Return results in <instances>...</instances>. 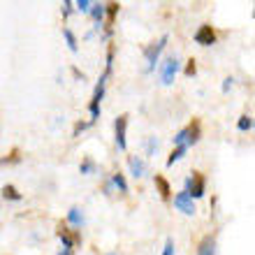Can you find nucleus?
I'll return each instance as SVG.
<instances>
[{
  "instance_id": "1",
  "label": "nucleus",
  "mask_w": 255,
  "mask_h": 255,
  "mask_svg": "<svg viewBox=\"0 0 255 255\" xmlns=\"http://www.w3.org/2000/svg\"><path fill=\"white\" fill-rule=\"evenodd\" d=\"M109 77H112L109 72H102L100 81H98V86H95V91H93V100H91V105H88V112H91V126L100 119V102H102V98H105V88H107Z\"/></svg>"
},
{
  "instance_id": "2",
  "label": "nucleus",
  "mask_w": 255,
  "mask_h": 255,
  "mask_svg": "<svg viewBox=\"0 0 255 255\" xmlns=\"http://www.w3.org/2000/svg\"><path fill=\"white\" fill-rule=\"evenodd\" d=\"M179 67H181V63H179L176 56H167V58L162 61L160 70H158L162 86H172V84H174V77H176V72H179Z\"/></svg>"
},
{
  "instance_id": "3",
  "label": "nucleus",
  "mask_w": 255,
  "mask_h": 255,
  "mask_svg": "<svg viewBox=\"0 0 255 255\" xmlns=\"http://www.w3.org/2000/svg\"><path fill=\"white\" fill-rule=\"evenodd\" d=\"M186 193H188L190 200H200V197H204V193H207V179L200 174V172H193V176H188L186 179Z\"/></svg>"
},
{
  "instance_id": "4",
  "label": "nucleus",
  "mask_w": 255,
  "mask_h": 255,
  "mask_svg": "<svg viewBox=\"0 0 255 255\" xmlns=\"http://www.w3.org/2000/svg\"><path fill=\"white\" fill-rule=\"evenodd\" d=\"M167 35H162L158 42H153V44H148L146 49H144V58H146V72H153L155 70V63H158V58H160L162 49H165V44H167Z\"/></svg>"
},
{
  "instance_id": "5",
  "label": "nucleus",
  "mask_w": 255,
  "mask_h": 255,
  "mask_svg": "<svg viewBox=\"0 0 255 255\" xmlns=\"http://www.w3.org/2000/svg\"><path fill=\"white\" fill-rule=\"evenodd\" d=\"M126 132H128V114H121L114 121V139H116V146H119V151H126V148H128Z\"/></svg>"
},
{
  "instance_id": "6",
  "label": "nucleus",
  "mask_w": 255,
  "mask_h": 255,
  "mask_svg": "<svg viewBox=\"0 0 255 255\" xmlns=\"http://www.w3.org/2000/svg\"><path fill=\"white\" fill-rule=\"evenodd\" d=\"M193 40L200 44V47H211V44H216V33H214V28L211 26H200L197 30H195L193 35Z\"/></svg>"
},
{
  "instance_id": "7",
  "label": "nucleus",
  "mask_w": 255,
  "mask_h": 255,
  "mask_svg": "<svg viewBox=\"0 0 255 255\" xmlns=\"http://www.w3.org/2000/svg\"><path fill=\"white\" fill-rule=\"evenodd\" d=\"M174 207L181 211V214H186V216H195V202L188 197V193L186 190H181V193H176L174 195Z\"/></svg>"
},
{
  "instance_id": "8",
  "label": "nucleus",
  "mask_w": 255,
  "mask_h": 255,
  "mask_svg": "<svg viewBox=\"0 0 255 255\" xmlns=\"http://www.w3.org/2000/svg\"><path fill=\"white\" fill-rule=\"evenodd\" d=\"M128 167H130V174H132L134 179H141V176L146 174V162L141 160V158H137V155L128 158Z\"/></svg>"
},
{
  "instance_id": "9",
  "label": "nucleus",
  "mask_w": 255,
  "mask_h": 255,
  "mask_svg": "<svg viewBox=\"0 0 255 255\" xmlns=\"http://www.w3.org/2000/svg\"><path fill=\"white\" fill-rule=\"evenodd\" d=\"M58 239H61V242H63V249H70V251H72L74 249V244H79L81 242V237L79 235H70V230H65V228H61V230H58Z\"/></svg>"
},
{
  "instance_id": "10",
  "label": "nucleus",
  "mask_w": 255,
  "mask_h": 255,
  "mask_svg": "<svg viewBox=\"0 0 255 255\" xmlns=\"http://www.w3.org/2000/svg\"><path fill=\"white\" fill-rule=\"evenodd\" d=\"M197 255H216V239L214 237H204L197 246Z\"/></svg>"
},
{
  "instance_id": "11",
  "label": "nucleus",
  "mask_w": 255,
  "mask_h": 255,
  "mask_svg": "<svg viewBox=\"0 0 255 255\" xmlns=\"http://www.w3.org/2000/svg\"><path fill=\"white\" fill-rule=\"evenodd\" d=\"M67 223H70V225H74V228H81V225L86 223V218H84V211H81L79 207H72L70 211H67Z\"/></svg>"
},
{
  "instance_id": "12",
  "label": "nucleus",
  "mask_w": 255,
  "mask_h": 255,
  "mask_svg": "<svg viewBox=\"0 0 255 255\" xmlns=\"http://www.w3.org/2000/svg\"><path fill=\"white\" fill-rule=\"evenodd\" d=\"M155 188H158V193H160L162 200H169V195H172V188H169L167 179L162 174H155Z\"/></svg>"
},
{
  "instance_id": "13",
  "label": "nucleus",
  "mask_w": 255,
  "mask_h": 255,
  "mask_svg": "<svg viewBox=\"0 0 255 255\" xmlns=\"http://www.w3.org/2000/svg\"><path fill=\"white\" fill-rule=\"evenodd\" d=\"M91 16H93V21L95 23H98V28L102 26V21H105V5H100V2H93V5H91Z\"/></svg>"
},
{
  "instance_id": "14",
  "label": "nucleus",
  "mask_w": 255,
  "mask_h": 255,
  "mask_svg": "<svg viewBox=\"0 0 255 255\" xmlns=\"http://www.w3.org/2000/svg\"><path fill=\"white\" fill-rule=\"evenodd\" d=\"M200 132H202L200 121H193L188 126V146H193V144H197V141H200Z\"/></svg>"
},
{
  "instance_id": "15",
  "label": "nucleus",
  "mask_w": 255,
  "mask_h": 255,
  "mask_svg": "<svg viewBox=\"0 0 255 255\" xmlns=\"http://www.w3.org/2000/svg\"><path fill=\"white\" fill-rule=\"evenodd\" d=\"M186 151H188L186 146H174V151H172V153H169V158H167V167H172L174 162L181 160L183 155H186Z\"/></svg>"
},
{
  "instance_id": "16",
  "label": "nucleus",
  "mask_w": 255,
  "mask_h": 255,
  "mask_svg": "<svg viewBox=\"0 0 255 255\" xmlns=\"http://www.w3.org/2000/svg\"><path fill=\"white\" fill-rule=\"evenodd\" d=\"M63 37H65V42H67V47H70V51H72V54H77L79 44H77V37H74V33L70 30V28H63Z\"/></svg>"
},
{
  "instance_id": "17",
  "label": "nucleus",
  "mask_w": 255,
  "mask_h": 255,
  "mask_svg": "<svg viewBox=\"0 0 255 255\" xmlns=\"http://www.w3.org/2000/svg\"><path fill=\"white\" fill-rule=\"evenodd\" d=\"M2 197H5V200H12V202H21V200H23V195L14 188V186H5V188H2Z\"/></svg>"
},
{
  "instance_id": "18",
  "label": "nucleus",
  "mask_w": 255,
  "mask_h": 255,
  "mask_svg": "<svg viewBox=\"0 0 255 255\" xmlns=\"http://www.w3.org/2000/svg\"><path fill=\"white\" fill-rule=\"evenodd\" d=\"M237 128H239L242 132H251V130H253V119H251L249 114L239 116V123H237Z\"/></svg>"
},
{
  "instance_id": "19",
  "label": "nucleus",
  "mask_w": 255,
  "mask_h": 255,
  "mask_svg": "<svg viewBox=\"0 0 255 255\" xmlns=\"http://www.w3.org/2000/svg\"><path fill=\"white\" fill-rule=\"evenodd\" d=\"M112 183H114V186L121 190V193H128V181H126V176H123L121 172H116V174L112 176Z\"/></svg>"
},
{
  "instance_id": "20",
  "label": "nucleus",
  "mask_w": 255,
  "mask_h": 255,
  "mask_svg": "<svg viewBox=\"0 0 255 255\" xmlns=\"http://www.w3.org/2000/svg\"><path fill=\"white\" fill-rule=\"evenodd\" d=\"M95 169H98V165H95V160H91V158H86V160L79 165V172H81V174H93Z\"/></svg>"
},
{
  "instance_id": "21",
  "label": "nucleus",
  "mask_w": 255,
  "mask_h": 255,
  "mask_svg": "<svg viewBox=\"0 0 255 255\" xmlns=\"http://www.w3.org/2000/svg\"><path fill=\"white\" fill-rule=\"evenodd\" d=\"M158 146H160L158 137H148V141H146V155H153L155 151H158Z\"/></svg>"
},
{
  "instance_id": "22",
  "label": "nucleus",
  "mask_w": 255,
  "mask_h": 255,
  "mask_svg": "<svg viewBox=\"0 0 255 255\" xmlns=\"http://www.w3.org/2000/svg\"><path fill=\"white\" fill-rule=\"evenodd\" d=\"M119 7H121L119 2H109V5H105V14L109 16V21H114V16L119 14Z\"/></svg>"
},
{
  "instance_id": "23",
  "label": "nucleus",
  "mask_w": 255,
  "mask_h": 255,
  "mask_svg": "<svg viewBox=\"0 0 255 255\" xmlns=\"http://www.w3.org/2000/svg\"><path fill=\"white\" fill-rule=\"evenodd\" d=\"M91 5H93L91 0H77V2H74V7H77L81 14H88V12H91Z\"/></svg>"
},
{
  "instance_id": "24",
  "label": "nucleus",
  "mask_w": 255,
  "mask_h": 255,
  "mask_svg": "<svg viewBox=\"0 0 255 255\" xmlns=\"http://www.w3.org/2000/svg\"><path fill=\"white\" fill-rule=\"evenodd\" d=\"M86 128H91V121H79L77 126H74V130H72V137H79Z\"/></svg>"
},
{
  "instance_id": "25",
  "label": "nucleus",
  "mask_w": 255,
  "mask_h": 255,
  "mask_svg": "<svg viewBox=\"0 0 255 255\" xmlns=\"http://www.w3.org/2000/svg\"><path fill=\"white\" fill-rule=\"evenodd\" d=\"M162 255H176L174 253V239L167 237V242H165V249H162Z\"/></svg>"
},
{
  "instance_id": "26",
  "label": "nucleus",
  "mask_w": 255,
  "mask_h": 255,
  "mask_svg": "<svg viewBox=\"0 0 255 255\" xmlns=\"http://www.w3.org/2000/svg\"><path fill=\"white\" fill-rule=\"evenodd\" d=\"M72 9H74V2H70V0H65V2H63V16H70V14H72Z\"/></svg>"
},
{
  "instance_id": "27",
  "label": "nucleus",
  "mask_w": 255,
  "mask_h": 255,
  "mask_svg": "<svg viewBox=\"0 0 255 255\" xmlns=\"http://www.w3.org/2000/svg\"><path fill=\"white\" fill-rule=\"evenodd\" d=\"M195 72H197V65H195V61L190 58L188 65H186V77H195Z\"/></svg>"
},
{
  "instance_id": "28",
  "label": "nucleus",
  "mask_w": 255,
  "mask_h": 255,
  "mask_svg": "<svg viewBox=\"0 0 255 255\" xmlns=\"http://www.w3.org/2000/svg\"><path fill=\"white\" fill-rule=\"evenodd\" d=\"M232 81H235V79H232V77H228V79L223 81V93H228L230 88H232Z\"/></svg>"
},
{
  "instance_id": "29",
  "label": "nucleus",
  "mask_w": 255,
  "mask_h": 255,
  "mask_svg": "<svg viewBox=\"0 0 255 255\" xmlns=\"http://www.w3.org/2000/svg\"><path fill=\"white\" fill-rule=\"evenodd\" d=\"M58 255H74V251H70V249H61V253Z\"/></svg>"
},
{
  "instance_id": "30",
  "label": "nucleus",
  "mask_w": 255,
  "mask_h": 255,
  "mask_svg": "<svg viewBox=\"0 0 255 255\" xmlns=\"http://www.w3.org/2000/svg\"><path fill=\"white\" fill-rule=\"evenodd\" d=\"M109 255H114V253H109Z\"/></svg>"
}]
</instances>
